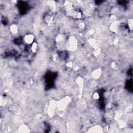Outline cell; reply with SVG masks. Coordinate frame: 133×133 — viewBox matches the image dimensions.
<instances>
[{
	"label": "cell",
	"mask_w": 133,
	"mask_h": 133,
	"mask_svg": "<svg viewBox=\"0 0 133 133\" xmlns=\"http://www.w3.org/2000/svg\"><path fill=\"white\" fill-rule=\"evenodd\" d=\"M128 25H129V28L131 30H133V19L132 18H130L129 19V21H128Z\"/></svg>",
	"instance_id": "12"
},
{
	"label": "cell",
	"mask_w": 133,
	"mask_h": 133,
	"mask_svg": "<svg viewBox=\"0 0 133 133\" xmlns=\"http://www.w3.org/2000/svg\"><path fill=\"white\" fill-rule=\"evenodd\" d=\"M45 21L47 24H50L51 23H52L53 21L52 16L50 15H47L45 18Z\"/></svg>",
	"instance_id": "10"
},
{
	"label": "cell",
	"mask_w": 133,
	"mask_h": 133,
	"mask_svg": "<svg viewBox=\"0 0 133 133\" xmlns=\"http://www.w3.org/2000/svg\"><path fill=\"white\" fill-rule=\"evenodd\" d=\"M66 46H67V49L69 51H75L77 47V42L76 38L74 37H70Z\"/></svg>",
	"instance_id": "2"
},
{
	"label": "cell",
	"mask_w": 133,
	"mask_h": 133,
	"mask_svg": "<svg viewBox=\"0 0 133 133\" xmlns=\"http://www.w3.org/2000/svg\"><path fill=\"white\" fill-rule=\"evenodd\" d=\"M87 132L88 133H102L103 132V129L99 125H95L91 127V128L88 129L87 131Z\"/></svg>",
	"instance_id": "4"
},
{
	"label": "cell",
	"mask_w": 133,
	"mask_h": 133,
	"mask_svg": "<svg viewBox=\"0 0 133 133\" xmlns=\"http://www.w3.org/2000/svg\"><path fill=\"white\" fill-rule=\"evenodd\" d=\"M119 23L118 21H113L111 25L110 26V29L113 32H117L119 29Z\"/></svg>",
	"instance_id": "7"
},
{
	"label": "cell",
	"mask_w": 133,
	"mask_h": 133,
	"mask_svg": "<svg viewBox=\"0 0 133 133\" xmlns=\"http://www.w3.org/2000/svg\"><path fill=\"white\" fill-rule=\"evenodd\" d=\"M10 30L14 34H16L18 32V28L16 25H13L11 26Z\"/></svg>",
	"instance_id": "9"
},
{
	"label": "cell",
	"mask_w": 133,
	"mask_h": 133,
	"mask_svg": "<svg viewBox=\"0 0 133 133\" xmlns=\"http://www.w3.org/2000/svg\"><path fill=\"white\" fill-rule=\"evenodd\" d=\"M88 42H89L91 45H92L93 46H94V45H95L96 44V42H95V40L93 39V38H91L90 40H89V41H88Z\"/></svg>",
	"instance_id": "13"
},
{
	"label": "cell",
	"mask_w": 133,
	"mask_h": 133,
	"mask_svg": "<svg viewBox=\"0 0 133 133\" xmlns=\"http://www.w3.org/2000/svg\"><path fill=\"white\" fill-rule=\"evenodd\" d=\"M30 130L28 126L26 124L21 125L18 128V132L20 133H29Z\"/></svg>",
	"instance_id": "8"
},
{
	"label": "cell",
	"mask_w": 133,
	"mask_h": 133,
	"mask_svg": "<svg viewBox=\"0 0 133 133\" xmlns=\"http://www.w3.org/2000/svg\"><path fill=\"white\" fill-rule=\"evenodd\" d=\"M34 40V36L31 34H27L24 37V41L27 44H33Z\"/></svg>",
	"instance_id": "5"
},
{
	"label": "cell",
	"mask_w": 133,
	"mask_h": 133,
	"mask_svg": "<svg viewBox=\"0 0 133 133\" xmlns=\"http://www.w3.org/2000/svg\"><path fill=\"white\" fill-rule=\"evenodd\" d=\"M101 75V69L98 68L94 70L92 73V75L94 79H98Z\"/></svg>",
	"instance_id": "6"
},
{
	"label": "cell",
	"mask_w": 133,
	"mask_h": 133,
	"mask_svg": "<svg viewBox=\"0 0 133 133\" xmlns=\"http://www.w3.org/2000/svg\"><path fill=\"white\" fill-rule=\"evenodd\" d=\"M67 66H69V67H71V66H72V64H71V62H69V63L67 64Z\"/></svg>",
	"instance_id": "15"
},
{
	"label": "cell",
	"mask_w": 133,
	"mask_h": 133,
	"mask_svg": "<svg viewBox=\"0 0 133 133\" xmlns=\"http://www.w3.org/2000/svg\"><path fill=\"white\" fill-rule=\"evenodd\" d=\"M37 48V44L35 42H34L32 44V45L31 46V50L33 53H35L36 51V49Z\"/></svg>",
	"instance_id": "11"
},
{
	"label": "cell",
	"mask_w": 133,
	"mask_h": 133,
	"mask_svg": "<svg viewBox=\"0 0 133 133\" xmlns=\"http://www.w3.org/2000/svg\"><path fill=\"white\" fill-rule=\"evenodd\" d=\"M57 108V102L52 101L49 104V106L48 109V114L51 116H52L55 111V109Z\"/></svg>",
	"instance_id": "3"
},
{
	"label": "cell",
	"mask_w": 133,
	"mask_h": 133,
	"mask_svg": "<svg viewBox=\"0 0 133 133\" xmlns=\"http://www.w3.org/2000/svg\"><path fill=\"white\" fill-rule=\"evenodd\" d=\"M71 101V98L66 96L57 102V109L59 111H64L68 107Z\"/></svg>",
	"instance_id": "1"
},
{
	"label": "cell",
	"mask_w": 133,
	"mask_h": 133,
	"mask_svg": "<svg viewBox=\"0 0 133 133\" xmlns=\"http://www.w3.org/2000/svg\"><path fill=\"white\" fill-rule=\"evenodd\" d=\"M93 97L94 99H98L99 98V94L97 93H95V94L93 95Z\"/></svg>",
	"instance_id": "14"
}]
</instances>
